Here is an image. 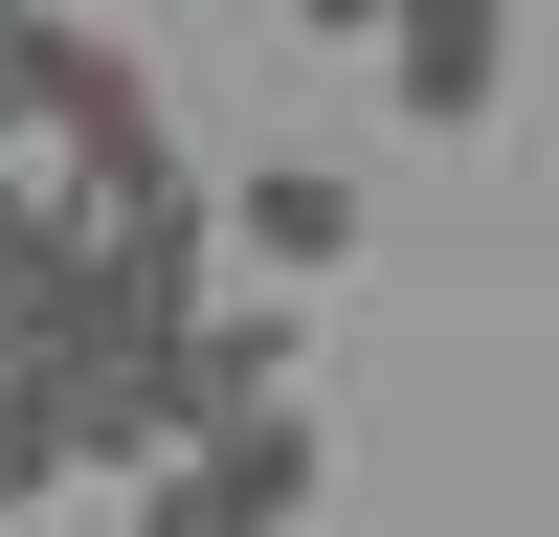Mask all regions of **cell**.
Wrapping results in <instances>:
<instances>
[{"mask_svg":"<svg viewBox=\"0 0 559 537\" xmlns=\"http://www.w3.org/2000/svg\"><path fill=\"white\" fill-rule=\"evenodd\" d=\"M0 112H23V202H90V224L179 202V134H157V90H134V45H90L68 0L0 23Z\"/></svg>","mask_w":559,"mask_h":537,"instance_id":"cell-1","label":"cell"},{"mask_svg":"<svg viewBox=\"0 0 559 537\" xmlns=\"http://www.w3.org/2000/svg\"><path fill=\"white\" fill-rule=\"evenodd\" d=\"M381 90L426 134H471L492 90H515V0H381Z\"/></svg>","mask_w":559,"mask_h":537,"instance_id":"cell-2","label":"cell"},{"mask_svg":"<svg viewBox=\"0 0 559 537\" xmlns=\"http://www.w3.org/2000/svg\"><path fill=\"white\" fill-rule=\"evenodd\" d=\"M224 247H247V291H292V268H336V247H358V179H336V157L224 179Z\"/></svg>","mask_w":559,"mask_h":537,"instance_id":"cell-3","label":"cell"},{"mask_svg":"<svg viewBox=\"0 0 559 537\" xmlns=\"http://www.w3.org/2000/svg\"><path fill=\"white\" fill-rule=\"evenodd\" d=\"M134 537H202V515H179V492H134Z\"/></svg>","mask_w":559,"mask_h":537,"instance_id":"cell-4","label":"cell"},{"mask_svg":"<svg viewBox=\"0 0 559 537\" xmlns=\"http://www.w3.org/2000/svg\"><path fill=\"white\" fill-rule=\"evenodd\" d=\"M292 23H381V0H292Z\"/></svg>","mask_w":559,"mask_h":537,"instance_id":"cell-5","label":"cell"}]
</instances>
